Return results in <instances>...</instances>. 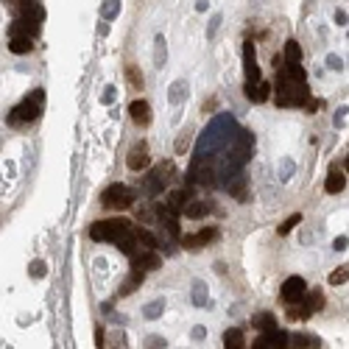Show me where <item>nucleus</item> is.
<instances>
[{
  "label": "nucleus",
  "mask_w": 349,
  "mask_h": 349,
  "mask_svg": "<svg viewBox=\"0 0 349 349\" xmlns=\"http://www.w3.org/2000/svg\"><path fill=\"white\" fill-rule=\"evenodd\" d=\"M238 123H235L232 115H218L210 126L201 132V140L196 145V154H193V162H212L218 154H223L229 145L238 137Z\"/></svg>",
  "instance_id": "nucleus-1"
},
{
  "label": "nucleus",
  "mask_w": 349,
  "mask_h": 349,
  "mask_svg": "<svg viewBox=\"0 0 349 349\" xmlns=\"http://www.w3.org/2000/svg\"><path fill=\"white\" fill-rule=\"evenodd\" d=\"M132 235H134V229H132V223H129L126 218L98 221V223H92V229H90L92 240H106V243H115V246H120L123 240H129Z\"/></svg>",
  "instance_id": "nucleus-2"
},
{
  "label": "nucleus",
  "mask_w": 349,
  "mask_h": 349,
  "mask_svg": "<svg viewBox=\"0 0 349 349\" xmlns=\"http://www.w3.org/2000/svg\"><path fill=\"white\" fill-rule=\"evenodd\" d=\"M42 101H45V92L42 90H34L22 104H17L14 109L9 112V123L11 126H26V123L37 120L39 112H42Z\"/></svg>",
  "instance_id": "nucleus-3"
},
{
  "label": "nucleus",
  "mask_w": 349,
  "mask_h": 349,
  "mask_svg": "<svg viewBox=\"0 0 349 349\" xmlns=\"http://www.w3.org/2000/svg\"><path fill=\"white\" fill-rule=\"evenodd\" d=\"M137 193L126 185H109L104 193H101V204L104 207H112V210H126V207L134 204Z\"/></svg>",
  "instance_id": "nucleus-4"
},
{
  "label": "nucleus",
  "mask_w": 349,
  "mask_h": 349,
  "mask_svg": "<svg viewBox=\"0 0 349 349\" xmlns=\"http://www.w3.org/2000/svg\"><path fill=\"white\" fill-rule=\"evenodd\" d=\"M173 173V165L170 162H165V165H159V168H154L148 176H145V182H143V193L148 198H157L159 193L165 190V185H168V176Z\"/></svg>",
  "instance_id": "nucleus-5"
},
{
  "label": "nucleus",
  "mask_w": 349,
  "mask_h": 349,
  "mask_svg": "<svg viewBox=\"0 0 349 349\" xmlns=\"http://www.w3.org/2000/svg\"><path fill=\"white\" fill-rule=\"evenodd\" d=\"M307 296V285L302 277H288L285 282H282V302L285 305H296Z\"/></svg>",
  "instance_id": "nucleus-6"
},
{
  "label": "nucleus",
  "mask_w": 349,
  "mask_h": 349,
  "mask_svg": "<svg viewBox=\"0 0 349 349\" xmlns=\"http://www.w3.org/2000/svg\"><path fill=\"white\" fill-rule=\"evenodd\" d=\"M243 70H246V81H263V73L257 67V53H254V42L243 45Z\"/></svg>",
  "instance_id": "nucleus-7"
},
{
  "label": "nucleus",
  "mask_w": 349,
  "mask_h": 349,
  "mask_svg": "<svg viewBox=\"0 0 349 349\" xmlns=\"http://www.w3.org/2000/svg\"><path fill=\"white\" fill-rule=\"evenodd\" d=\"M218 238V229L215 227H207V229H201V232H196V235H185V238L179 240L185 249H201V246H207L210 240H215Z\"/></svg>",
  "instance_id": "nucleus-8"
},
{
  "label": "nucleus",
  "mask_w": 349,
  "mask_h": 349,
  "mask_svg": "<svg viewBox=\"0 0 349 349\" xmlns=\"http://www.w3.org/2000/svg\"><path fill=\"white\" fill-rule=\"evenodd\" d=\"M37 34H39V20H34V17H20L9 28V37H31L34 39Z\"/></svg>",
  "instance_id": "nucleus-9"
},
{
  "label": "nucleus",
  "mask_w": 349,
  "mask_h": 349,
  "mask_svg": "<svg viewBox=\"0 0 349 349\" xmlns=\"http://www.w3.org/2000/svg\"><path fill=\"white\" fill-rule=\"evenodd\" d=\"M126 165H129V170H145L151 165V157H148V145L145 143H137L132 151H129V157H126Z\"/></svg>",
  "instance_id": "nucleus-10"
},
{
  "label": "nucleus",
  "mask_w": 349,
  "mask_h": 349,
  "mask_svg": "<svg viewBox=\"0 0 349 349\" xmlns=\"http://www.w3.org/2000/svg\"><path fill=\"white\" fill-rule=\"evenodd\" d=\"M132 268H143V271L162 268V257H159L154 249H143L140 254H134V257H132Z\"/></svg>",
  "instance_id": "nucleus-11"
},
{
  "label": "nucleus",
  "mask_w": 349,
  "mask_h": 349,
  "mask_svg": "<svg viewBox=\"0 0 349 349\" xmlns=\"http://www.w3.org/2000/svg\"><path fill=\"white\" fill-rule=\"evenodd\" d=\"M190 201H193V193H190V190H185V187H179V190L170 193L165 204H168V210L173 212V215H182V212L187 210V204H190Z\"/></svg>",
  "instance_id": "nucleus-12"
},
{
  "label": "nucleus",
  "mask_w": 349,
  "mask_h": 349,
  "mask_svg": "<svg viewBox=\"0 0 349 349\" xmlns=\"http://www.w3.org/2000/svg\"><path fill=\"white\" fill-rule=\"evenodd\" d=\"M271 95V84L268 81H246V98L254 101V104H263V101H268Z\"/></svg>",
  "instance_id": "nucleus-13"
},
{
  "label": "nucleus",
  "mask_w": 349,
  "mask_h": 349,
  "mask_svg": "<svg viewBox=\"0 0 349 349\" xmlns=\"http://www.w3.org/2000/svg\"><path fill=\"white\" fill-rule=\"evenodd\" d=\"M143 280H145L143 268H132V274H129V280L120 285V291H117V296H132V293L137 291L140 285H143Z\"/></svg>",
  "instance_id": "nucleus-14"
},
{
  "label": "nucleus",
  "mask_w": 349,
  "mask_h": 349,
  "mask_svg": "<svg viewBox=\"0 0 349 349\" xmlns=\"http://www.w3.org/2000/svg\"><path fill=\"white\" fill-rule=\"evenodd\" d=\"M129 112H132V120L137 123V126H148L151 123V106L145 104V101H134V104L129 106Z\"/></svg>",
  "instance_id": "nucleus-15"
},
{
  "label": "nucleus",
  "mask_w": 349,
  "mask_h": 349,
  "mask_svg": "<svg viewBox=\"0 0 349 349\" xmlns=\"http://www.w3.org/2000/svg\"><path fill=\"white\" fill-rule=\"evenodd\" d=\"M346 187V179H344V173H341L338 168H333L327 173V182H324V190L330 193V196H335V193H341Z\"/></svg>",
  "instance_id": "nucleus-16"
},
{
  "label": "nucleus",
  "mask_w": 349,
  "mask_h": 349,
  "mask_svg": "<svg viewBox=\"0 0 349 349\" xmlns=\"http://www.w3.org/2000/svg\"><path fill=\"white\" fill-rule=\"evenodd\" d=\"M223 190H227L229 196H235L238 201H246V176L238 173L235 179H229L227 185H223Z\"/></svg>",
  "instance_id": "nucleus-17"
},
{
  "label": "nucleus",
  "mask_w": 349,
  "mask_h": 349,
  "mask_svg": "<svg viewBox=\"0 0 349 349\" xmlns=\"http://www.w3.org/2000/svg\"><path fill=\"white\" fill-rule=\"evenodd\" d=\"M316 346H318L316 335H307V333L291 335V349H316Z\"/></svg>",
  "instance_id": "nucleus-18"
},
{
  "label": "nucleus",
  "mask_w": 349,
  "mask_h": 349,
  "mask_svg": "<svg viewBox=\"0 0 349 349\" xmlns=\"http://www.w3.org/2000/svg\"><path fill=\"white\" fill-rule=\"evenodd\" d=\"M31 48H34V39H31V37H11V39H9V51L17 53V56L28 53Z\"/></svg>",
  "instance_id": "nucleus-19"
},
{
  "label": "nucleus",
  "mask_w": 349,
  "mask_h": 349,
  "mask_svg": "<svg viewBox=\"0 0 349 349\" xmlns=\"http://www.w3.org/2000/svg\"><path fill=\"white\" fill-rule=\"evenodd\" d=\"M302 302H305L307 313L313 316V313H318V310L324 307V293H321V291H307V296L302 299Z\"/></svg>",
  "instance_id": "nucleus-20"
},
{
  "label": "nucleus",
  "mask_w": 349,
  "mask_h": 349,
  "mask_svg": "<svg viewBox=\"0 0 349 349\" xmlns=\"http://www.w3.org/2000/svg\"><path fill=\"white\" fill-rule=\"evenodd\" d=\"M243 346H246V341L240 330H227L223 333V349H243Z\"/></svg>",
  "instance_id": "nucleus-21"
},
{
  "label": "nucleus",
  "mask_w": 349,
  "mask_h": 349,
  "mask_svg": "<svg viewBox=\"0 0 349 349\" xmlns=\"http://www.w3.org/2000/svg\"><path fill=\"white\" fill-rule=\"evenodd\" d=\"M282 59H285V64H299L302 48H299L296 39H288V42H285V53H282Z\"/></svg>",
  "instance_id": "nucleus-22"
},
{
  "label": "nucleus",
  "mask_w": 349,
  "mask_h": 349,
  "mask_svg": "<svg viewBox=\"0 0 349 349\" xmlns=\"http://www.w3.org/2000/svg\"><path fill=\"white\" fill-rule=\"evenodd\" d=\"M134 238H137V243H143V249H154V252H157L159 238H157V235H151L148 229H134Z\"/></svg>",
  "instance_id": "nucleus-23"
},
{
  "label": "nucleus",
  "mask_w": 349,
  "mask_h": 349,
  "mask_svg": "<svg viewBox=\"0 0 349 349\" xmlns=\"http://www.w3.org/2000/svg\"><path fill=\"white\" fill-rule=\"evenodd\" d=\"M271 346L274 349H291V333H285V330H271Z\"/></svg>",
  "instance_id": "nucleus-24"
},
{
  "label": "nucleus",
  "mask_w": 349,
  "mask_h": 349,
  "mask_svg": "<svg viewBox=\"0 0 349 349\" xmlns=\"http://www.w3.org/2000/svg\"><path fill=\"white\" fill-rule=\"evenodd\" d=\"M193 305L196 307H207L210 305V296H207V285L201 280L193 282Z\"/></svg>",
  "instance_id": "nucleus-25"
},
{
  "label": "nucleus",
  "mask_w": 349,
  "mask_h": 349,
  "mask_svg": "<svg viewBox=\"0 0 349 349\" xmlns=\"http://www.w3.org/2000/svg\"><path fill=\"white\" fill-rule=\"evenodd\" d=\"M254 327H257L260 333H271V330H277V318H274V313H260V316L254 318Z\"/></svg>",
  "instance_id": "nucleus-26"
},
{
  "label": "nucleus",
  "mask_w": 349,
  "mask_h": 349,
  "mask_svg": "<svg viewBox=\"0 0 349 349\" xmlns=\"http://www.w3.org/2000/svg\"><path fill=\"white\" fill-rule=\"evenodd\" d=\"M185 98H187V84H185V81H173L170 90H168V101H170V104H182Z\"/></svg>",
  "instance_id": "nucleus-27"
},
{
  "label": "nucleus",
  "mask_w": 349,
  "mask_h": 349,
  "mask_svg": "<svg viewBox=\"0 0 349 349\" xmlns=\"http://www.w3.org/2000/svg\"><path fill=\"white\" fill-rule=\"evenodd\" d=\"M162 310H165V299H154V302H148V305L143 307V316L148 318V321H154V318L162 316Z\"/></svg>",
  "instance_id": "nucleus-28"
},
{
  "label": "nucleus",
  "mask_w": 349,
  "mask_h": 349,
  "mask_svg": "<svg viewBox=\"0 0 349 349\" xmlns=\"http://www.w3.org/2000/svg\"><path fill=\"white\" fill-rule=\"evenodd\" d=\"M207 210H210V204H207V201H190V204H187V210H185V215H187V218H204Z\"/></svg>",
  "instance_id": "nucleus-29"
},
{
  "label": "nucleus",
  "mask_w": 349,
  "mask_h": 349,
  "mask_svg": "<svg viewBox=\"0 0 349 349\" xmlns=\"http://www.w3.org/2000/svg\"><path fill=\"white\" fill-rule=\"evenodd\" d=\"M28 274H31L34 280H42V277L48 274V265H45V260H34V263L28 265Z\"/></svg>",
  "instance_id": "nucleus-30"
},
{
  "label": "nucleus",
  "mask_w": 349,
  "mask_h": 349,
  "mask_svg": "<svg viewBox=\"0 0 349 349\" xmlns=\"http://www.w3.org/2000/svg\"><path fill=\"white\" fill-rule=\"evenodd\" d=\"M157 51H154V64H157V67H162L165 64V56H168V51H165V39L162 37H157Z\"/></svg>",
  "instance_id": "nucleus-31"
},
{
  "label": "nucleus",
  "mask_w": 349,
  "mask_h": 349,
  "mask_svg": "<svg viewBox=\"0 0 349 349\" xmlns=\"http://www.w3.org/2000/svg\"><path fill=\"white\" fill-rule=\"evenodd\" d=\"M346 280H349V265H341L338 271L330 274V285H344Z\"/></svg>",
  "instance_id": "nucleus-32"
},
{
  "label": "nucleus",
  "mask_w": 349,
  "mask_h": 349,
  "mask_svg": "<svg viewBox=\"0 0 349 349\" xmlns=\"http://www.w3.org/2000/svg\"><path fill=\"white\" fill-rule=\"evenodd\" d=\"M117 11H120V0H109V3L101 9V14H104V20H115Z\"/></svg>",
  "instance_id": "nucleus-33"
},
{
  "label": "nucleus",
  "mask_w": 349,
  "mask_h": 349,
  "mask_svg": "<svg viewBox=\"0 0 349 349\" xmlns=\"http://www.w3.org/2000/svg\"><path fill=\"white\" fill-rule=\"evenodd\" d=\"M126 76L134 90H143V73H137V67H126Z\"/></svg>",
  "instance_id": "nucleus-34"
},
{
  "label": "nucleus",
  "mask_w": 349,
  "mask_h": 349,
  "mask_svg": "<svg viewBox=\"0 0 349 349\" xmlns=\"http://www.w3.org/2000/svg\"><path fill=\"white\" fill-rule=\"evenodd\" d=\"M187 148H190V134H187V132H182L179 137H176V154L182 157V154H185Z\"/></svg>",
  "instance_id": "nucleus-35"
},
{
  "label": "nucleus",
  "mask_w": 349,
  "mask_h": 349,
  "mask_svg": "<svg viewBox=\"0 0 349 349\" xmlns=\"http://www.w3.org/2000/svg\"><path fill=\"white\" fill-rule=\"evenodd\" d=\"M299 221H302V215H299V212H296V215H291V218H288V221H285V223H282V227H280V235H288V232H291V229L296 227Z\"/></svg>",
  "instance_id": "nucleus-36"
},
{
  "label": "nucleus",
  "mask_w": 349,
  "mask_h": 349,
  "mask_svg": "<svg viewBox=\"0 0 349 349\" xmlns=\"http://www.w3.org/2000/svg\"><path fill=\"white\" fill-rule=\"evenodd\" d=\"M145 349H165V338H162V335H151V338H145Z\"/></svg>",
  "instance_id": "nucleus-37"
},
{
  "label": "nucleus",
  "mask_w": 349,
  "mask_h": 349,
  "mask_svg": "<svg viewBox=\"0 0 349 349\" xmlns=\"http://www.w3.org/2000/svg\"><path fill=\"white\" fill-rule=\"evenodd\" d=\"M252 349H274V346H271V335L263 333V335H260V338L252 344Z\"/></svg>",
  "instance_id": "nucleus-38"
},
{
  "label": "nucleus",
  "mask_w": 349,
  "mask_h": 349,
  "mask_svg": "<svg viewBox=\"0 0 349 349\" xmlns=\"http://www.w3.org/2000/svg\"><path fill=\"white\" fill-rule=\"evenodd\" d=\"M327 67H333V70H341V67H344V59H341L338 53H330V56H327Z\"/></svg>",
  "instance_id": "nucleus-39"
},
{
  "label": "nucleus",
  "mask_w": 349,
  "mask_h": 349,
  "mask_svg": "<svg viewBox=\"0 0 349 349\" xmlns=\"http://www.w3.org/2000/svg\"><path fill=\"white\" fill-rule=\"evenodd\" d=\"M218 26H221V14H215V17H212V20H210V28H207V37H215V31H218Z\"/></svg>",
  "instance_id": "nucleus-40"
},
{
  "label": "nucleus",
  "mask_w": 349,
  "mask_h": 349,
  "mask_svg": "<svg viewBox=\"0 0 349 349\" xmlns=\"http://www.w3.org/2000/svg\"><path fill=\"white\" fill-rule=\"evenodd\" d=\"M346 246H349V238H346V235H341V238L333 240V249H335V252H344Z\"/></svg>",
  "instance_id": "nucleus-41"
},
{
  "label": "nucleus",
  "mask_w": 349,
  "mask_h": 349,
  "mask_svg": "<svg viewBox=\"0 0 349 349\" xmlns=\"http://www.w3.org/2000/svg\"><path fill=\"white\" fill-rule=\"evenodd\" d=\"M115 95H117L115 87H106V92L101 95V104H112V101H115Z\"/></svg>",
  "instance_id": "nucleus-42"
},
{
  "label": "nucleus",
  "mask_w": 349,
  "mask_h": 349,
  "mask_svg": "<svg viewBox=\"0 0 349 349\" xmlns=\"http://www.w3.org/2000/svg\"><path fill=\"white\" fill-rule=\"evenodd\" d=\"M321 106H324V101H316V98H310V101H307V104H305V109L313 115V112H318V109H321Z\"/></svg>",
  "instance_id": "nucleus-43"
},
{
  "label": "nucleus",
  "mask_w": 349,
  "mask_h": 349,
  "mask_svg": "<svg viewBox=\"0 0 349 349\" xmlns=\"http://www.w3.org/2000/svg\"><path fill=\"white\" fill-rule=\"evenodd\" d=\"M335 26H349V14H346V11H335Z\"/></svg>",
  "instance_id": "nucleus-44"
},
{
  "label": "nucleus",
  "mask_w": 349,
  "mask_h": 349,
  "mask_svg": "<svg viewBox=\"0 0 349 349\" xmlns=\"http://www.w3.org/2000/svg\"><path fill=\"white\" fill-rule=\"evenodd\" d=\"M291 170H293V162L288 159L285 165H282V182H288V176H291Z\"/></svg>",
  "instance_id": "nucleus-45"
},
{
  "label": "nucleus",
  "mask_w": 349,
  "mask_h": 349,
  "mask_svg": "<svg viewBox=\"0 0 349 349\" xmlns=\"http://www.w3.org/2000/svg\"><path fill=\"white\" fill-rule=\"evenodd\" d=\"M95 346L104 349V327H95Z\"/></svg>",
  "instance_id": "nucleus-46"
},
{
  "label": "nucleus",
  "mask_w": 349,
  "mask_h": 349,
  "mask_svg": "<svg viewBox=\"0 0 349 349\" xmlns=\"http://www.w3.org/2000/svg\"><path fill=\"white\" fill-rule=\"evenodd\" d=\"M193 338H196V341H204V338H207V330H204V327H193Z\"/></svg>",
  "instance_id": "nucleus-47"
},
{
  "label": "nucleus",
  "mask_w": 349,
  "mask_h": 349,
  "mask_svg": "<svg viewBox=\"0 0 349 349\" xmlns=\"http://www.w3.org/2000/svg\"><path fill=\"white\" fill-rule=\"evenodd\" d=\"M207 6H210L207 0H198V3H196V11H207Z\"/></svg>",
  "instance_id": "nucleus-48"
},
{
  "label": "nucleus",
  "mask_w": 349,
  "mask_h": 349,
  "mask_svg": "<svg viewBox=\"0 0 349 349\" xmlns=\"http://www.w3.org/2000/svg\"><path fill=\"white\" fill-rule=\"evenodd\" d=\"M344 112H346V109H341L338 115H335V126H341V123H344Z\"/></svg>",
  "instance_id": "nucleus-49"
},
{
  "label": "nucleus",
  "mask_w": 349,
  "mask_h": 349,
  "mask_svg": "<svg viewBox=\"0 0 349 349\" xmlns=\"http://www.w3.org/2000/svg\"><path fill=\"white\" fill-rule=\"evenodd\" d=\"M346 173H349V157H346Z\"/></svg>",
  "instance_id": "nucleus-50"
}]
</instances>
